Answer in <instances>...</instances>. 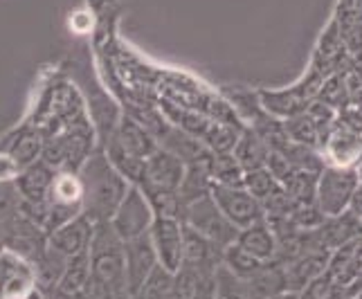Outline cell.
<instances>
[{"label":"cell","instance_id":"obj_10","mask_svg":"<svg viewBox=\"0 0 362 299\" xmlns=\"http://www.w3.org/2000/svg\"><path fill=\"white\" fill-rule=\"evenodd\" d=\"M158 268V257L148 234L140 239L124 241V279H127V295L133 299L148 281L151 272Z\"/></svg>","mask_w":362,"mask_h":299},{"label":"cell","instance_id":"obj_7","mask_svg":"<svg viewBox=\"0 0 362 299\" xmlns=\"http://www.w3.org/2000/svg\"><path fill=\"white\" fill-rule=\"evenodd\" d=\"M209 196L221 209V214L226 216L236 230H243V228L255 225L259 221H266L264 207H261L257 198L252 194H247L243 187H226V184L211 182Z\"/></svg>","mask_w":362,"mask_h":299},{"label":"cell","instance_id":"obj_21","mask_svg":"<svg viewBox=\"0 0 362 299\" xmlns=\"http://www.w3.org/2000/svg\"><path fill=\"white\" fill-rule=\"evenodd\" d=\"M266 264L268 261H259L257 257L245 252L239 243L228 245L226 250H223V259H221V266L241 281H250Z\"/></svg>","mask_w":362,"mask_h":299},{"label":"cell","instance_id":"obj_16","mask_svg":"<svg viewBox=\"0 0 362 299\" xmlns=\"http://www.w3.org/2000/svg\"><path fill=\"white\" fill-rule=\"evenodd\" d=\"M34 272L16 252H0V299H18L34 288Z\"/></svg>","mask_w":362,"mask_h":299},{"label":"cell","instance_id":"obj_15","mask_svg":"<svg viewBox=\"0 0 362 299\" xmlns=\"http://www.w3.org/2000/svg\"><path fill=\"white\" fill-rule=\"evenodd\" d=\"M108 144H113L115 148H119L122 153H127V156H131L135 160H142V162L146 158H151L160 148V144H158V140L153 138V135L133 117L119 119L113 135H110Z\"/></svg>","mask_w":362,"mask_h":299},{"label":"cell","instance_id":"obj_2","mask_svg":"<svg viewBox=\"0 0 362 299\" xmlns=\"http://www.w3.org/2000/svg\"><path fill=\"white\" fill-rule=\"evenodd\" d=\"M95 299H129L124 279V241L110 223H97L88 245Z\"/></svg>","mask_w":362,"mask_h":299},{"label":"cell","instance_id":"obj_18","mask_svg":"<svg viewBox=\"0 0 362 299\" xmlns=\"http://www.w3.org/2000/svg\"><path fill=\"white\" fill-rule=\"evenodd\" d=\"M349 54L362 52V0H338L333 16Z\"/></svg>","mask_w":362,"mask_h":299},{"label":"cell","instance_id":"obj_5","mask_svg":"<svg viewBox=\"0 0 362 299\" xmlns=\"http://www.w3.org/2000/svg\"><path fill=\"white\" fill-rule=\"evenodd\" d=\"M358 173L356 167H335L327 165L317 176V194L315 205L324 216H340L349 209V203L358 189Z\"/></svg>","mask_w":362,"mask_h":299},{"label":"cell","instance_id":"obj_1","mask_svg":"<svg viewBox=\"0 0 362 299\" xmlns=\"http://www.w3.org/2000/svg\"><path fill=\"white\" fill-rule=\"evenodd\" d=\"M81 184V214L97 223H108L119 207L122 198L129 192V182L110 165L104 153L88 156L79 167Z\"/></svg>","mask_w":362,"mask_h":299},{"label":"cell","instance_id":"obj_27","mask_svg":"<svg viewBox=\"0 0 362 299\" xmlns=\"http://www.w3.org/2000/svg\"><path fill=\"white\" fill-rule=\"evenodd\" d=\"M315 99L322 104H327L329 108H333L335 113L342 110L344 106H349V95H346V86H344V79H342V72L331 74L329 79H324Z\"/></svg>","mask_w":362,"mask_h":299},{"label":"cell","instance_id":"obj_23","mask_svg":"<svg viewBox=\"0 0 362 299\" xmlns=\"http://www.w3.org/2000/svg\"><path fill=\"white\" fill-rule=\"evenodd\" d=\"M207 169L211 182L226 187H243V169L232 153H209Z\"/></svg>","mask_w":362,"mask_h":299},{"label":"cell","instance_id":"obj_13","mask_svg":"<svg viewBox=\"0 0 362 299\" xmlns=\"http://www.w3.org/2000/svg\"><path fill=\"white\" fill-rule=\"evenodd\" d=\"M93 232H95V223L90 218H86L83 214H79L72 221L64 223L61 228H57L54 232H49L47 245H49V250L57 252L59 257L70 259V257L88 252Z\"/></svg>","mask_w":362,"mask_h":299},{"label":"cell","instance_id":"obj_6","mask_svg":"<svg viewBox=\"0 0 362 299\" xmlns=\"http://www.w3.org/2000/svg\"><path fill=\"white\" fill-rule=\"evenodd\" d=\"M153 218H156V214H153L151 205H148L146 196L140 192V187L131 184L127 196L122 198L119 207L115 209L113 218L108 223L122 241H133V239H140V236L148 234Z\"/></svg>","mask_w":362,"mask_h":299},{"label":"cell","instance_id":"obj_31","mask_svg":"<svg viewBox=\"0 0 362 299\" xmlns=\"http://www.w3.org/2000/svg\"><path fill=\"white\" fill-rule=\"evenodd\" d=\"M349 211H351L356 218L362 221V184H358V189H356V194L351 198V203H349Z\"/></svg>","mask_w":362,"mask_h":299},{"label":"cell","instance_id":"obj_12","mask_svg":"<svg viewBox=\"0 0 362 299\" xmlns=\"http://www.w3.org/2000/svg\"><path fill=\"white\" fill-rule=\"evenodd\" d=\"M349 57L351 54H349V49H346L342 36L338 32V25H335V20L331 18L327 23V28H324V32L320 34L308 68L317 70L324 79H329L331 74H338L344 70Z\"/></svg>","mask_w":362,"mask_h":299},{"label":"cell","instance_id":"obj_4","mask_svg":"<svg viewBox=\"0 0 362 299\" xmlns=\"http://www.w3.org/2000/svg\"><path fill=\"white\" fill-rule=\"evenodd\" d=\"M180 221H182V225L194 230L196 234H201L207 241L216 243L221 250H226L228 245L236 243V236H239V230L221 214V209L211 201L209 194L189 205H185L180 211Z\"/></svg>","mask_w":362,"mask_h":299},{"label":"cell","instance_id":"obj_8","mask_svg":"<svg viewBox=\"0 0 362 299\" xmlns=\"http://www.w3.org/2000/svg\"><path fill=\"white\" fill-rule=\"evenodd\" d=\"M185 178V162L173 153L158 148V151L144 160V171L140 180V192L144 196L156 194H176Z\"/></svg>","mask_w":362,"mask_h":299},{"label":"cell","instance_id":"obj_34","mask_svg":"<svg viewBox=\"0 0 362 299\" xmlns=\"http://www.w3.org/2000/svg\"><path fill=\"white\" fill-rule=\"evenodd\" d=\"M356 173H358V180H360V184H362V156L358 158V162H356Z\"/></svg>","mask_w":362,"mask_h":299},{"label":"cell","instance_id":"obj_14","mask_svg":"<svg viewBox=\"0 0 362 299\" xmlns=\"http://www.w3.org/2000/svg\"><path fill=\"white\" fill-rule=\"evenodd\" d=\"M329 268V252L320 250H304L291 261L281 264L284 270V288L288 293H302L308 281L320 277Z\"/></svg>","mask_w":362,"mask_h":299},{"label":"cell","instance_id":"obj_19","mask_svg":"<svg viewBox=\"0 0 362 299\" xmlns=\"http://www.w3.org/2000/svg\"><path fill=\"white\" fill-rule=\"evenodd\" d=\"M236 243L259 261H274V257H277V236H274L266 221H259L255 225L239 230Z\"/></svg>","mask_w":362,"mask_h":299},{"label":"cell","instance_id":"obj_9","mask_svg":"<svg viewBox=\"0 0 362 299\" xmlns=\"http://www.w3.org/2000/svg\"><path fill=\"white\" fill-rule=\"evenodd\" d=\"M54 178H57V171L49 167L47 162L36 160L34 165L21 169L14 180V189L21 196V207L39 209L41 228L45 221V198L49 194V187H52Z\"/></svg>","mask_w":362,"mask_h":299},{"label":"cell","instance_id":"obj_20","mask_svg":"<svg viewBox=\"0 0 362 299\" xmlns=\"http://www.w3.org/2000/svg\"><path fill=\"white\" fill-rule=\"evenodd\" d=\"M270 148L266 146V142L259 138V135L252 129H243L239 140L234 144V160L239 162V167L245 171H255V169H264L266 167V160H268Z\"/></svg>","mask_w":362,"mask_h":299},{"label":"cell","instance_id":"obj_33","mask_svg":"<svg viewBox=\"0 0 362 299\" xmlns=\"http://www.w3.org/2000/svg\"><path fill=\"white\" fill-rule=\"evenodd\" d=\"M270 299H299V293H288V291H284V293L274 295V297H270Z\"/></svg>","mask_w":362,"mask_h":299},{"label":"cell","instance_id":"obj_11","mask_svg":"<svg viewBox=\"0 0 362 299\" xmlns=\"http://www.w3.org/2000/svg\"><path fill=\"white\" fill-rule=\"evenodd\" d=\"M148 239L156 250L158 266L173 275L182 264V221L156 216L148 230Z\"/></svg>","mask_w":362,"mask_h":299},{"label":"cell","instance_id":"obj_25","mask_svg":"<svg viewBox=\"0 0 362 299\" xmlns=\"http://www.w3.org/2000/svg\"><path fill=\"white\" fill-rule=\"evenodd\" d=\"M281 124H284V133L288 135L291 142L320 151V135H317V129H315L313 119L308 117V113L295 115V117H288V119H281Z\"/></svg>","mask_w":362,"mask_h":299},{"label":"cell","instance_id":"obj_26","mask_svg":"<svg viewBox=\"0 0 362 299\" xmlns=\"http://www.w3.org/2000/svg\"><path fill=\"white\" fill-rule=\"evenodd\" d=\"M243 189L247 194H252L259 203H264L272 192L279 189V182L274 180L272 173L264 167V169H255V171L243 173Z\"/></svg>","mask_w":362,"mask_h":299},{"label":"cell","instance_id":"obj_22","mask_svg":"<svg viewBox=\"0 0 362 299\" xmlns=\"http://www.w3.org/2000/svg\"><path fill=\"white\" fill-rule=\"evenodd\" d=\"M317 176H320V173L293 169L291 176L281 182V189L286 192V196H288L295 205H315Z\"/></svg>","mask_w":362,"mask_h":299},{"label":"cell","instance_id":"obj_29","mask_svg":"<svg viewBox=\"0 0 362 299\" xmlns=\"http://www.w3.org/2000/svg\"><path fill=\"white\" fill-rule=\"evenodd\" d=\"M214 299H255V297H252V293H250L245 281L236 279L234 275H230L226 268L218 266Z\"/></svg>","mask_w":362,"mask_h":299},{"label":"cell","instance_id":"obj_17","mask_svg":"<svg viewBox=\"0 0 362 299\" xmlns=\"http://www.w3.org/2000/svg\"><path fill=\"white\" fill-rule=\"evenodd\" d=\"M322 153H324V160H327V165L354 167L358 158L362 156V133H356L335 122Z\"/></svg>","mask_w":362,"mask_h":299},{"label":"cell","instance_id":"obj_24","mask_svg":"<svg viewBox=\"0 0 362 299\" xmlns=\"http://www.w3.org/2000/svg\"><path fill=\"white\" fill-rule=\"evenodd\" d=\"M41 153H43V138L36 131H28V129H21L18 138H14V144L9 146V158L16 162L18 171L34 165Z\"/></svg>","mask_w":362,"mask_h":299},{"label":"cell","instance_id":"obj_30","mask_svg":"<svg viewBox=\"0 0 362 299\" xmlns=\"http://www.w3.org/2000/svg\"><path fill=\"white\" fill-rule=\"evenodd\" d=\"M338 295H340L338 283L333 281L329 272H322L320 277L308 281L306 288L299 293V299H338Z\"/></svg>","mask_w":362,"mask_h":299},{"label":"cell","instance_id":"obj_28","mask_svg":"<svg viewBox=\"0 0 362 299\" xmlns=\"http://www.w3.org/2000/svg\"><path fill=\"white\" fill-rule=\"evenodd\" d=\"M342 79L346 86L349 104L362 110V52L351 54L342 70Z\"/></svg>","mask_w":362,"mask_h":299},{"label":"cell","instance_id":"obj_3","mask_svg":"<svg viewBox=\"0 0 362 299\" xmlns=\"http://www.w3.org/2000/svg\"><path fill=\"white\" fill-rule=\"evenodd\" d=\"M322 83H324L322 74L313 68H308V72L304 74V77L299 81H295L291 88L259 90L257 97H259V102L268 115L277 117V119H288V117L306 113L308 106L315 102Z\"/></svg>","mask_w":362,"mask_h":299},{"label":"cell","instance_id":"obj_32","mask_svg":"<svg viewBox=\"0 0 362 299\" xmlns=\"http://www.w3.org/2000/svg\"><path fill=\"white\" fill-rule=\"evenodd\" d=\"M23 299H47V297H45V293H43L41 288H32Z\"/></svg>","mask_w":362,"mask_h":299}]
</instances>
